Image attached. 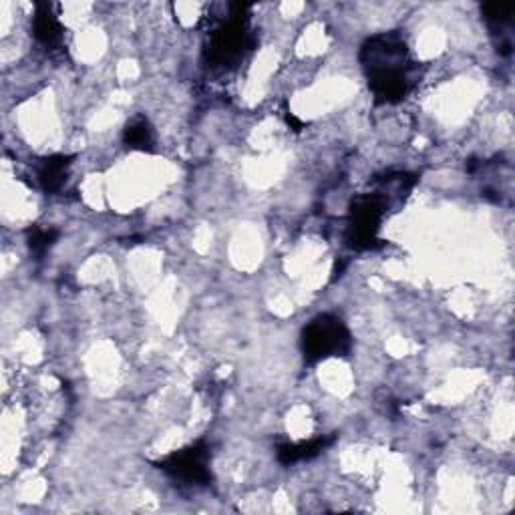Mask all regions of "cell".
Instances as JSON below:
<instances>
[{"mask_svg": "<svg viewBox=\"0 0 515 515\" xmlns=\"http://www.w3.org/2000/svg\"><path fill=\"white\" fill-rule=\"evenodd\" d=\"M123 145L131 151H145V153L155 151V131L147 117L137 115L127 121L123 129Z\"/></svg>", "mask_w": 515, "mask_h": 515, "instance_id": "obj_10", "label": "cell"}, {"mask_svg": "<svg viewBox=\"0 0 515 515\" xmlns=\"http://www.w3.org/2000/svg\"><path fill=\"white\" fill-rule=\"evenodd\" d=\"M210 461H212V453H210L208 443L198 441L180 451H174L153 465L159 471H163L165 475H169L171 479L182 481L186 485L204 487V485L212 483Z\"/></svg>", "mask_w": 515, "mask_h": 515, "instance_id": "obj_5", "label": "cell"}, {"mask_svg": "<svg viewBox=\"0 0 515 515\" xmlns=\"http://www.w3.org/2000/svg\"><path fill=\"white\" fill-rule=\"evenodd\" d=\"M300 349L308 365H316L332 357H347L353 349L351 330L336 314H318L304 326Z\"/></svg>", "mask_w": 515, "mask_h": 515, "instance_id": "obj_3", "label": "cell"}, {"mask_svg": "<svg viewBox=\"0 0 515 515\" xmlns=\"http://www.w3.org/2000/svg\"><path fill=\"white\" fill-rule=\"evenodd\" d=\"M286 123H288L294 131H302V127H304V123H302V121H298L292 113H286Z\"/></svg>", "mask_w": 515, "mask_h": 515, "instance_id": "obj_12", "label": "cell"}, {"mask_svg": "<svg viewBox=\"0 0 515 515\" xmlns=\"http://www.w3.org/2000/svg\"><path fill=\"white\" fill-rule=\"evenodd\" d=\"M336 437H314V439H308V441H300V443H294V441H284V443H278L276 447V459L280 465L284 467H290L294 463H302V461H310L314 457H318L324 449H328L332 443H334Z\"/></svg>", "mask_w": 515, "mask_h": 515, "instance_id": "obj_8", "label": "cell"}, {"mask_svg": "<svg viewBox=\"0 0 515 515\" xmlns=\"http://www.w3.org/2000/svg\"><path fill=\"white\" fill-rule=\"evenodd\" d=\"M73 159L75 155H63V153L41 159V163L37 165V182L47 194H57L65 186Z\"/></svg>", "mask_w": 515, "mask_h": 515, "instance_id": "obj_9", "label": "cell"}, {"mask_svg": "<svg viewBox=\"0 0 515 515\" xmlns=\"http://www.w3.org/2000/svg\"><path fill=\"white\" fill-rule=\"evenodd\" d=\"M513 13V5L487 3L481 7L483 21L487 23V29L495 41V49L501 57H509L513 53Z\"/></svg>", "mask_w": 515, "mask_h": 515, "instance_id": "obj_6", "label": "cell"}, {"mask_svg": "<svg viewBox=\"0 0 515 515\" xmlns=\"http://www.w3.org/2000/svg\"><path fill=\"white\" fill-rule=\"evenodd\" d=\"M359 59L377 103H401L413 89L415 61L399 33L369 37L361 47Z\"/></svg>", "mask_w": 515, "mask_h": 515, "instance_id": "obj_1", "label": "cell"}, {"mask_svg": "<svg viewBox=\"0 0 515 515\" xmlns=\"http://www.w3.org/2000/svg\"><path fill=\"white\" fill-rule=\"evenodd\" d=\"M59 240V230L55 228H41V226H35L27 232V244H29V250L37 256V258H43L53 246L55 242Z\"/></svg>", "mask_w": 515, "mask_h": 515, "instance_id": "obj_11", "label": "cell"}, {"mask_svg": "<svg viewBox=\"0 0 515 515\" xmlns=\"http://www.w3.org/2000/svg\"><path fill=\"white\" fill-rule=\"evenodd\" d=\"M385 212L387 206L379 194H363L355 198L349 210L347 244L355 250H373L381 246L379 230Z\"/></svg>", "mask_w": 515, "mask_h": 515, "instance_id": "obj_4", "label": "cell"}, {"mask_svg": "<svg viewBox=\"0 0 515 515\" xmlns=\"http://www.w3.org/2000/svg\"><path fill=\"white\" fill-rule=\"evenodd\" d=\"M33 35L47 53H59L65 45V27L51 3H37L33 15Z\"/></svg>", "mask_w": 515, "mask_h": 515, "instance_id": "obj_7", "label": "cell"}, {"mask_svg": "<svg viewBox=\"0 0 515 515\" xmlns=\"http://www.w3.org/2000/svg\"><path fill=\"white\" fill-rule=\"evenodd\" d=\"M228 23L220 25L206 47V63L212 69H234L254 49V35L248 23V5H232Z\"/></svg>", "mask_w": 515, "mask_h": 515, "instance_id": "obj_2", "label": "cell"}]
</instances>
